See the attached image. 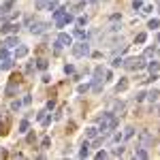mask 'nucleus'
<instances>
[{"instance_id":"f257e3e1","label":"nucleus","mask_w":160,"mask_h":160,"mask_svg":"<svg viewBox=\"0 0 160 160\" xmlns=\"http://www.w3.org/2000/svg\"><path fill=\"white\" fill-rule=\"evenodd\" d=\"M98 124H101L103 135H109V132H113L115 126H118V115L115 113H103V118H101Z\"/></svg>"},{"instance_id":"f03ea898","label":"nucleus","mask_w":160,"mask_h":160,"mask_svg":"<svg viewBox=\"0 0 160 160\" xmlns=\"http://www.w3.org/2000/svg\"><path fill=\"white\" fill-rule=\"evenodd\" d=\"M53 19H56V26H58V28H62L64 24L73 21V15H70L68 11H53Z\"/></svg>"},{"instance_id":"7ed1b4c3","label":"nucleus","mask_w":160,"mask_h":160,"mask_svg":"<svg viewBox=\"0 0 160 160\" xmlns=\"http://www.w3.org/2000/svg\"><path fill=\"white\" fill-rule=\"evenodd\" d=\"M124 66L128 70H139L145 66V62H143V58H128V60H124Z\"/></svg>"},{"instance_id":"20e7f679","label":"nucleus","mask_w":160,"mask_h":160,"mask_svg":"<svg viewBox=\"0 0 160 160\" xmlns=\"http://www.w3.org/2000/svg\"><path fill=\"white\" fill-rule=\"evenodd\" d=\"M88 53H90V45H88V43H77V45H73V56L83 58Z\"/></svg>"},{"instance_id":"39448f33","label":"nucleus","mask_w":160,"mask_h":160,"mask_svg":"<svg viewBox=\"0 0 160 160\" xmlns=\"http://www.w3.org/2000/svg\"><path fill=\"white\" fill-rule=\"evenodd\" d=\"M70 43H73V38H70L68 34H64V32H62V34L58 36V41H56V47H53V51L60 53V51H62V47H64V45H70Z\"/></svg>"},{"instance_id":"423d86ee","label":"nucleus","mask_w":160,"mask_h":160,"mask_svg":"<svg viewBox=\"0 0 160 160\" xmlns=\"http://www.w3.org/2000/svg\"><path fill=\"white\" fill-rule=\"evenodd\" d=\"M152 141H154V135H152V132H147V130H143L141 132V147H150Z\"/></svg>"},{"instance_id":"0eeeda50","label":"nucleus","mask_w":160,"mask_h":160,"mask_svg":"<svg viewBox=\"0 0 160 160\" xmlns=\"http://www.w3.org/2000/svg\"><path fill=\"white\" fill-rule=\"evenodd\" d=\"M45 26L47 24H43V21H32V24H30V32H32V34H41V32L45 30Z\"/></svg>"},{"instance_id":"6e6552de","label":"nucleus","mask_w":160,"mask_h":160,"mask_svg":"<svg viewBox=\"0 0 160 160\" xmlns=\"http://www.w3.org/2000/svg\"><path fill=\"white\" fill-rule=\"evenodd\" d=\"M19 30V26L17 24H7V26H2V34H9V32H17Z\"/></svg>"},{"instance_id":"1a4fd4ad","label":"nucleus","mask_w":160,"mask_h":160,"mask_svg":"<svg viewBox=\"0 0 160 160\" xmlns=\"http://www.w3.org/2000/svg\"><path fill=\"white\" fill-rule=\"evenodd\" d=\"M103 75L107 77V70H105L103 66H98V68L94 70V79H98V81H103Z\"/></svg>"},{"instance_id":"9d476101","label":"nucleus","mask_w":160,"mask_h":160,"mask_svg":"<svg viewBox=\"0 0 160 160\" xmlns=\"http://www.w3.org/2000/svg\"><path fill=\"white\" fill-rule=\"evenodd\" d=\"M26 53H28V47H26V45H19L17 49H15V56H17V58H24Z\"/></svg>"},{"instance_id":"9b49d317","label":"nucleus","mask_w":160,"mask_h":160,"mask_svg":"<svg viewBox=\"0 0 160 160\" xmlns=\"http://www.w3.org/2000/svg\"><path fill=\"white\" fill-rule=\"evenodd\" d=\"M79 156L81 158H85V156H90V143L83 141V147H81V152H79Z\"/></svg>"},{"instance_id":"f8f14e48","label":"nucleus","mask_w":160,"mask_h":160,"mask_svg":"<svg viewBox=\"0 0 160 160\" xmlns=\"http://www.w3.org/2000/svg\"><path fill=\"white\" fill-rule=\"evenodd\" d=\"M15 45H19V43H17V36H11V38H7V41H4V47H15Z\"/></svg>"},{"instance_id":"ddd939ff","label":"nucleus","mask_w":160,"mask_h":160,"mask_svg":"<svg viewBox=\"0 0 160 160\" xmlns=\"http://www.w3.org/2000/svg\"><path fill=\"white\" fill-rule=\"evenodd\" d=\"M85 137H88V139H96V137H98V128H88L85 130Z\"/></svg>"},{"instance_id":"4468645a","label":"nucleus","mask_w":160,"mask_h":160,"mask_svg":"<svg viewBox=\"0 0 160 160\" xmlns=\"http://www.w3.org/2000/svg\"><path fill=\"white\" fill-rule=\"evenodd\" d=\"M126 88H128V81H126V79H124V81H120V83H118V85H115V90H118V92H124V90H126Z\"/></svg>"},{"instance_id":"2eb2a0df","label":"nucleus","mask_w":160,"mask_h":160,"mask_svg":"<svg viewBox=\"0 0 160 160\" xmlns=\"http://www.w3.org/2000/svg\"><path fill=\"white\" fill-rule=\"evenodd\" d=\"M132 135H135V128H132V126H128V128L124 130V135H122V137H124V139H130Z\"/></svg>"},{"instance_id":"dca6fc26","label":"nucleus","mask_w":160,"mask_h":160,"mask_svg":"<svg viewBox=\"0 0 160 160\" xmlns=\"http://www.w3.org/2000/svg\"><path fill=\"white\" fill-rule=\"evenodd\" d=\"M115 111H118L120 115H122V113L126 111V105H124V103H115Z\"/></svg>"},{"instance_id":"f3484780","label":"nucleus","mask_w":160,"mask_h":160,"mask_svg":"<svg viewBox=\"0 0 160 160\" xmlns=\"http://www.w3.org/2000/svg\"><path fill=\"white\" fill-rule=\"evenodd\" d=\"M145 96H147V98H150V101H152V103H154V101H158V90H152V92H150V94H145Z\"/></svg>"},{"instance_id":"a211bd4d","label":"nucleus","mask_w":160,"mask_h":160,"mask_svg":"<svg viewBox=\"0 0 160 160\" xmlns=\"http://www.w3.org/2000/svg\"><path fill=\"white\" fill-rule=\"evenodd\" d=\"M36 66H38L41 70H45V68H47V60H45V58H41V60L36 62Z\"/></svg>"},{"instance_id":"6ab92c4d","label":"nucleus","mask_w":160,"mask_h":160,"mask_svg":"<svg viewBox=\"0 0 160 160\" xmlns=\"http://www.w3.org/2000/svg\"><path fill=\"white\" fill-rule=\"evenodd\" d=\"M122 139H124V137L120 135V132H115V135H113V137H111V139H109V141H111V143H120Z\"/></svg>"},{"instance_id":"aec40b11","label":"nucleus","mask_w":160,"mask_h":160,"mask_svg":"<svg viewBox=\"0 0 160 160\" xmlns=\"http://www.w3.org/2000/svg\"><path fill=\"white\" fill-rule=\"evenodd\" d=\"M2 60H9V51H7V47L0 49V62H2Z\"/></svg>"},{"instance_id":"412c9836","label":"nucleus","mask_w":160,"mask_h":160,"mask_svg":"<svg viewBox=\"0 0 160 160\" xmlns=\"http://www.w3.org/2000/svg\"><path fill=\"white\" fill-rule=\"evenodd\" d=\"M49 4V0H36V9H45Z\"/></svg>"},{"instance_id":"4be33fe9","label":"nucleus","mask_w":160,"mask_h":160,"mask_svg":"<svg viewBox=\"0 0 160 160\" xmlns=\"http://www.w3.org/2000/svg\"><path fill=\"white\" fill-rule=\"evenodd\" d=\"M28 126H30V124H28V120H24V122L19 124V132H26V130H28Z\"/></svg>"},{"instance_id":"5701e85b","label":"nucleus","mask_w":160,"mask_h":160,"mask_svg":"<svg viewBox=\"0 0 160 160\" xmlns=\"http://www.w3.org/2000/svg\"><path fill=\"white\" fill-rule=\"evenodd\" d=\"M137 158H147V152H145V147H141V150H137Z\"/></svg>"},{"instance_id":"b1692460","label":"nucleus","mask_w":160,"mask_h":160,"mask_svg":"<svg viewBox=\"0 0 160 160\" xmlns=\"http://www.w3.org/2000/svg\"><path fill=\"white\" fill-rule=\"evenodd\" d=\"M19 107H21V101H13L11 103V109H13V111H17Z\"/></svg>"},{"instance_id":"393cba45","label":"nucleus","mask_w":160,"mask_h":160,"mask_svg":"<svg viewBox=\"0 0 160 160\" xmlns=\"http://www.w3.org/2000/svg\"><path fill=\"white\" fill-rule=\"evenodd\" d=\"M145 32H141V34H137V43H145Z\"/></svg>"},{"instance_id":"a878e982","label":"nucleus","mask_w":160,"mask_h":160,"mask_svg":"<svg viewBox=\"0 0 160 160\" xmlns=\"http://www.w3.org/2000/svg\"><path fill=\"white\" fill-rule=\"evenodd\" d=\"M158 26H160V21H158V19H152V21H150V28H152V30H156Z\"/></svg>"},{"instance_id":"bb28decb","label":"nucleus","mask_w":160,"mask_h":160,"mask_svg":"<svg viewBox=\"0 0 160 160\" xmlns=\"http://www.w3.org/2000/svg\"><path fill=\"white\" fill-rule=\"evenodd\" d=\"M122 154H124V147H115L113 150V156H122Z\"/></svg>"},{"instance_id":"cd10ccee","label":"nucleus","mask_w":160,"mask_h":160,"mask_svg":"<svg viewBox=\"0 0 160 160\" xmlns=\"http://www.w3.org/2000/svg\"><path fill=\"white\" fill-rule=\"evenodd\" d=\"M158 68H160L158 62H152V64H150V70H152V73H154V70H158Z\"/></svg>"},{"instance_id":"c85d7f7f","label":"nucleus","mask_w":160,"mask_h":160,"mask_svg":"<svg viewBox=\"0 0 160 160\" xmlns=\"http://www.w3.org/2000/svg\"><path fill=\"white\" fill-rule=\"evenodd\" d=\"M152 11H154V7H150V4H147V7H145V9H143V11H141V13H143V15H147V13H152Z\"/></svg>"},{"instance_id":"c756f323","label":"nucleus","mask_w":160,"mask_h":160,"mask_svg":"<svg viewBox=\"0 0 160 160\" xmlns=\"http://www.w3.org/2000/svg\"><path fill=\"white\" fill-rule=\"evenodd\" d=\"M75 34H77V36H79V38H85V32H83V30H81V28H79V30H77V32H75Z\"/></svg>"},{"instance_id":"7c9ffc66","label":"nucleus","mask_w":160,"mask_h":160,"mask_svg":"<svg viewBox=\"0 0 160 160\" xmlns=\"http://www.w3.org/2000/svg\"><path fill=\"white\" fill-rule=\"evenodd\" d=\"M120 64H124V60H122V58H115V60H113V66H120Z\"/></svg>"},{"instance_id":"2f4dec72","label":"nucleus","mask_w":160,"mask_h":160,"mask_svg":"<svg viewBox=\"0 0 160 160\" xmlns=\"http://www.w3.org/2000/svg\"><path fill=\"white\" fill-rule=\"evenodd\" d=\"M85 21H88L85 17H79V19H77V26H85Z\"/></svg>"},{"instance_id":"473e14b6","label":"nucleus","mask_w":160,"mask_h":160,"mask_svg":"<svg viewBox=\"0 0 160 160\" xmlns=\"http://www.w3.org/2000/svg\"><path fill=\"white\" fill-rule=\"evenodd\" d=\"M49 143H51V141H49V137H45V139H43V143H41V145H43V147H49Z\"/></svg>"},{"instance_id":"72a5a7b5","label":"nucleus","mask_w":160,"mask_h":160,"mask_svg":"<svg viewBox=\"0 0 160 160\" xmlns=\"http://www.w3.org/2000/svg\"><path fill=\"white\" fill-rule=\"evenodd\" d=\"M58 9V2H49V11H56Z\"/></svg>"},{"instance_id":"f704fd0d","label":"nucleus","mask_w":160,"mask_h":160,"mask_svg":"<svg viewBox=\"0 0 160 160\" xmlns=\"http://www.w3.org/2000/svg\"><path fill=\"white\" fill-rule=\"evenodd\" d=\"M154 53H156V51H154V49L150 47V49H147V51H145V56H147V58H152V56H154Z\"/></svg>"},{"instance_id":"c9c22d12","label":"nucleus","mask_w":160,"mask_h":160,"mask_svg":"<svg viewBox=\"0 0 160 160\" xmlns=\"http://www.w3.org/2000/svg\"><path fill=\"white\" fill-rule=\"evenodd\" d=\"M141 7H143V2H141V0H135V11H137V9H141Z\"/></svg>"},{"instance_id":"e433bc0d","label":"nucleus","mask_w":160,"mask_h":160,"mask_svg":"<svg viewBox=\"0 0 160 160\" xmlns=\"http://www.w3.org/2000/svg\"><path fill=\"white\" fill-rule=\"evenodd\" d=\"M0 156H4V152H2V150H0Z\"/></svg>"},{"instance_id":"4c0bfd02","label":"nucleus","mask_w":160,"mask_h":160,"mask_svg":"<svg viewBox=\"0 0 160 160\" xmlns=\"http://www.w3.org/2000/svg\"><path fill=\"white\" fill-rule=\"evenodd\" d=\"M158 51H160V49H158Z\"/></svg>"}]
</instances>
